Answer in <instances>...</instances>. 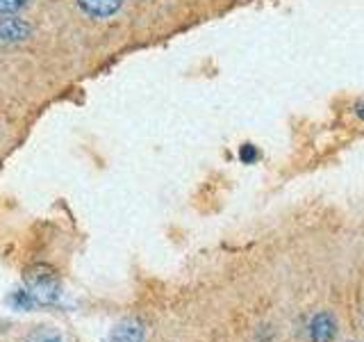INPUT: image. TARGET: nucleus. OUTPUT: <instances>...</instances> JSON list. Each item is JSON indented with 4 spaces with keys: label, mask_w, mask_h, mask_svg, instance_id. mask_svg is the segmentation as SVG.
<instances>
[{
    "label": "nucleus",
    "mask_w": 364,
    "mask_h": 342,
    "mask_svg": "<svg viewBox=\"0 0 364 342\" xmlns=\"http://www.w3.org/2000/svg\"><path fill=\"white\" fill-rule=\"evenodd\" d=\"M28 285V292L37 304H55L62 296V281L57 271L48 265H32L23 274Z\"/></svg>",
    "instance_id": "1"
},
{
    "label": "nucleus",
    "mask_w": 364,
    "mask_h": 342,
    "mask_svg": "<svg viewBox=\"0 0 364 342\" xmlns=\"http://www.w3.org/2000/svg\"><path fill=\"white\" fill-rule=\"evenodd\" d=\"M32 34V28L28 21H23L18 16H11L9 19H0V39L3 41H26L28 37Z\"/></svg>",
    "instance_id": "2"
},
{
    "label": "nucleus",
    "mask_w": 364,
    "mask_h": 342,
    "mask_svg": "<svg viewBox=\"0 0 364 342\" xmlns=\"http://www.w3.org/2000/svg\"><path fill=\"white\" fill-rule=\"evenodd\" d=\"M337 336V322L330 313H318L314 315L310 324V338L312 342H333Z\"/></svg>",
    "instance_id": "3"
},
{
    "label": "nucleus",
    "mask_w": 364,
    "mask_h": 342,
    "mask_svg": "<svg viewBox=\"0 0 364 342\" xmlns=\"http://www.w3.org/2000/svg\"><path fill=\"white\" fill-rule=\"evenodd\" d=\"M123 0H77V5L82 11H87L94 19H107L114 16L121 9Z\"/></svg>",
    "instance_id": "4"
},
{
    "label": "nucleus",
    "mask_w": 364,
    "mask_h": 342,
    "mask_svg": "<svg viewBox=\"0 0 364 342\" xmlns=\"http://www.w3.org/2000/svg\"><path fill=\"white\" fill-rule=\"evenodd\" d=\"M109 342H144V328L134 319H125V322L112 328Z\"/></svg>",
    "instance_id": "5"
},
{
    "label": "nucleus",
    "mask_w": 364,
    "mask_h": 342,
    "mask_svg": "<svg viewBox=\"0 0 364 342\" xmlns=\"http://www.w3.org/2000/svg\"><path fill=\"white\" fill-rule=\"evenodd\" d=\"M26 342H62V336H60V331H55V328L39 326L37 331H32Z\"/></svg>",
    "instance_id": "6"
},
{
    "label": "nucleus",
    "mask_w": 364,
    "mask_h": 342,
    "mask_svg": "<svg viewBox=\"0 0 364 342\" xmlns=\"http://www.w3.org/2000/svg\"><path fill=\"white\" fill-rule=\"evenodd\" d=\"M9 304L16 308V311H30V308L37 304L32 299V294L26 292V290H16V292H11L9 296Z\"/></svg>",
    "instance_id": "7"
},
{
    "label": "nucleus",
    "mask_w": 364,
    "mask_h": 342,
    "mask_svg": "<svg viewBox=\"0 0 364 342\" xmlns=\"http://www.w3.org/2000/svg\"><path fill=\"white\" fill-rule=\"evenodd\" d=\"M28 5V0H0V14H14Z\"/></svg>",
    "instance_id": "8"
},
{
    "label": "nucleus",
    "mask_w": 364,
    "mask_h": 342,
    "mask_svg": "<svg viewBox=\"0 0 364 342\" xmlns=\"http://www.w3.org/2000/svg\"><path fill=\"white\" fill-rule=\"evenodd\" d=\"M239 155H242L244 162H255V160H257V151H255L253 144H244L242 146V153H239Z\"/></svg>",
    "instance_id": "9"
},
{
    "label": "nucleus",
    "mask_w": 364,
    "mask_h": 342,
    "mask_svg": "<svg viewBox=\"0 0 364 342\" xmlns=\"http://www.w3.org/2000/svg\"><path fill=\"white\" fill-rule=\"evenodd\" d=\"M355 114L364 121V103H355Z\"/></svg>",
    "instance_id": "10"
}]
</instances>
